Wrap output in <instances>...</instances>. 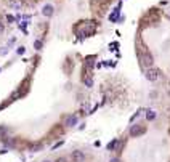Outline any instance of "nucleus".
<instances>
[{
  "label": "nucleus",
  "instance_id": "1",
  "mask_svg": "<svg viewBox=\"0 0 170 162\" xmlns=\"http://www.w3.org/2000/svg\"><path fill=\"white\" fill-rule=\"evenodd\" d=\"M76 31H77V35L79 37H90L96 32V23L95 21H84Z\"/></svg>",
  "mask_w": 170,
  "mask_h": 162
},
{
  "label": "nucleus",
  "instance_id": "2",
  "mask_svg": "<svg viewBox=\"0 0 170 162\" xmlns=\"http://www.w3.org/2000/svg\"><path fill=\"white\" fill-rule=\"evenodd\" d=\"M140 61H141V66L151 68V64H153V56H151L148 52H143V53H140Z\"/></svg>",
  "mask_w": 170,
  "mask_h": 162
},
{
  "label": "nucleus",
  "instance_id": "3",
  "mask_svg": "<svg viewBox=\"0 0 170 162\" xmlns=\"http://www.w3.org/2000/svg\"><path fill=\"white\" fill-rule=\"evenodd\" d=\"M146 132L145 125H140V124H137V125H132L130 127V137H140V135H143Z\"/></svg>",
  "mask_w": 170,
  "mask_h": 162
},
{
  "label": "nucleus",
  "instance_id": "4",
  "mask_svg": "<svg viewBox=\"0 0 170 162\" xmlns=\"http://www.w3.org/2000/svg\"><path fill=\"white\" fill-rule=\"evenodd\" d=\"M145 76H146L148 80L154 82V80H157V79H159V71H157V69H153V68H148V71H146Z\"/></svg>",
  "mask_w": 170,
  "mask_h": 162
},
{
  "label": "nucleus",
  "instance_id": "5",
  "mask_svg": "<svg viewBox=\"0 0 170 162\" xmlns=\"http://www.w3.org/2000/svg\"><path fill=\"white\" fill-rule=\"evenodd\" d=\"M77 122H79L77 116H68V117L64 119V125L66 127H74V125H77Z\"/></svg>",
  "mask_w": 170,
  "mask_h": 162
},
{
  "label": "nucleus",
  "instance_id": "6",
  "mask_svg": "<svg viewBox=\"0 0 170 162\" xmlns=\"http://www.w3.org/2000/svg\"><path fill=\"white\" fill-rule=\"evenodd\" d=\"M85 161V154L82 151H74L72 153V162H84Z\"/></svg>",
  "mask_w": 170,
  "mask_h": 162
},
{
  "label": "nucleus",
  "instance_id": "7",
  "mask_svg": "<svg viewBox=\"0 0 170 162\" xmlns=\"http://www.w3.org/2000/svg\"><path fill=\"white\" fill-rule=\"evenodd\" d=\"M119 13H120V5H119L117 8L112 11V15H109V19L112 21V23H116V21H119L120 18H119Z\"/></svg>",
  "mask_w": 170,
  "mask_h": 162
},
{
  "label": "nucleus",
  "instance_id": "8",
  "mask_svg": "<svg viewBox=\"0 0 170 162\" xmlns=\"http://www.w3.org/2000/svg\"><path fill=\"white\" fill-rule=\"evenodd\" d=\"M42 13H44V16L50 18L53 15V7H52V5H45L44 10H42Z\"/></svg>",
  "mask_w": 170,
  "mask_h": 162
},
{
  "label": "nucleus",
  "instance_id": "9",
  "mask_svg": "<svg viewBox=\"0 0 170 162\" xmlns=\"http://www.w3.org/2000/svg\"><path fill=\"white\" fill-rule=\"evenodd\" d=\"M117 140H112V141H111V143H108V149H109V151H116V146H117Z\"/></svg>",
  "mask_w": 170,
  "mask_h": 162
},
{
  "label": "nucleus",
  "instance_id": "10",
  "mask_svg": "<svg viewBox=\"0 0 170 162\" xmlns=\"http://www.w3.org/2000/svg\"><path fill=\"white\" fill-rule=\"evenodd\" d=\"M146 119L148 120H154L156 119V112L154 111H146Z\"/></svg>",
  "mask_w": 170,
  "mask_h": 162
},
{
  "label": "nucleus",
  "instance_id": "11",
  "mask_svg": "<svg viewBox=\"0 0 170 162\" xmlns=\"http://www.w3.org/2000/svg\"><path fill=\"white\" fill-rule=\"evenodd\" d=\"M84 82H85V85H87V87H92V85H93V79H92V77H87V79H84Z\"/></svg>",
  "mask_w": 170,
  "mask_h": 162
},
{
  "label": "nucleus",
  "instance_id": "12",
  "mask_svg": "<svg viewBox=\"0 0 170 162\" xmlns=\"http://www.w3.org/2000/svg\"><path fill=\"white\" fill-rule=\"evenodd\" d=\"M34 47H35L37 50H40L42 48V42L40 40H35V42H34Z\"/></svg>",
  "mask_w": 170,
  "mask_h": 162
},
{
  "label": "nucleus",
  "instance_id": "13",
  "mask_svg": "<svg viewBox=\"0 0 170 162\" xmlns=\"http://www.w3.org/2000/svg\"><path fill=\"white\" fill-rule=\"evenodd\" d=\"M85 64H87V68H92V66H93V61H92V58H87V63H85Z\"/></svg>",
  "mask_w": 170,
  "mask_h": 162
},
{
  "label": "nucleus",
  "instance_id": "14",
  "mask_svg": "<svg viewBox=\"0 0 170 162\" xmlns=\"http://www.w3.org/2000/svg\"><path fill=\"white\" fill-rule=\"evenodd\" d=\"M24 52H26V48H24V47H19V48H18V55H23Z\"/></svg>",
  "mask_w": 170,
  "mask_h": 162
},
{
  "label": "nucleus",
  "instance_id": "15",
  "mask_svg": "<svg viewBox=\"0 0 170 162\" xmlns=\"http://www.w3.org/2000/svg\"><path fill=\"white\" fill-rule=\"evenodd\" d=\"M7 52H8V50H7V47H3V48L0 50V55H5V53H7Z\"/></svg>",
  "mask_w": 170,
  "mask_h": 162
},
{
  "label": "nucleus",
  "instance_id": "16",
  "mask_svg": "<svg viewBox=\"0 0 170 162\" xmlns=\"http://www.w3.org/2000/svg\"><path fill=\"white\" fill-rule=\"evenodd\" d=\"M109 162H120V159H119V157H112Z\"/></svg>",
  "mask_w": 170,
  "mask_h": 162
},
{
  "label": "nucleus",
  "instance_id": "17",
  "mask_svg": "<svg viewBox=\"0 0 170 162\" xmlns=\"http://www.w3.org/2000/svg\"><path fill=\"white\" fill-rule=\"evenodd\" d=\"M7 19H8V23H13V19H15V18H13V16H7Z\"/></svg>",
  "mask_w": 170,
  "mask_h": 162
},
{
  "label": "nucleus",
  "instance_id": "18",
  "mask_svg": "<svg viewBox=\"0 0 170 162\" xmlns=\"http://www.w3.org/2000/svg\"><path fill=\"white\" fill-rule=\"evenodd\" d=\"M3 32V23H0V34Z\"/></svg>",
  "mask_w": 170,
  "mask_h": 162
},
{
  "label": "nucleus",
  "instance_id": "19",
  "mask_svg": "<svg viewBox=\"0 0 170 162\" xmlns=\"http://www.w3.org/2000/svg\"><path fill=\"white\" fill-rule=\"evenodd\" d=\"M56 162H66V159H58Z\"/></svg>",
  "mask_w": 170,
  "mask_h": 162
},
{
  "label": "nucleus",
  "instance_id": "20",
  "mask_svg": "<svg viewBox=\"0 0 170 162\" xmlns=\"http://www.w3.org/2000/svg\"><path fill=\"white\" fill-rule=\"evenodd\" d=\"M44 162H50V161H44Z\"/></svg>",
  "mask_w": 170,
  "mask_h": 162
},
{
  "label": "nucleus",
  "instance_id": "21",
  "mask_svg": "<svg viewBox=\"0 0 170 162\" xmlns=\"http://www.w3.org/2000/svg\"><path fill=\"white\" fill-rule=\"evenodd\" d=\"M169 18H170V13H169Z\"/></svg>",
  "mask_w": 170,
  "mask_h": 162
},
{
  "label": "nucleus",
  "instance_id": "22",
  "mask_svg": "<svg viewBox=\"0 0 170 162\" xmlns=\"http://www.w3.org/2000/svg\"><path fill=\"white\" fill-rule=\"evenodd\" d=\"M0 71H2V69H0Z\"/></svg>",
  "mask_w": 170,
  "mask_h": 162
}]
</instances>
